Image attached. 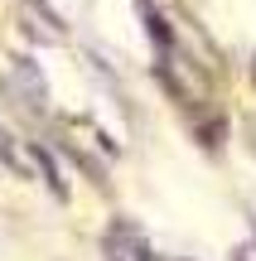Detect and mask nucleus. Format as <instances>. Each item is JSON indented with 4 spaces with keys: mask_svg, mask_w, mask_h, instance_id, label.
Wrapping results in <instances>:
<instances>
[{
    "mask_svg": "<svg viewBox=\"0 0 256 261\" xmlns=\"http://www.w3.org/2000/svg\"><path fill=\"white\" fill-rule=\"evenodd\" d=\"M106 261H150V247H145V237H140V227L135 223H111L106 227Z\"/></svg>",
    "mask_w": 256,
    "mask_h": 261,
    "instance_id": "nucleus-1",
    "label": "nucleus"
},
{
    "mask_svg": "<svg viewBox=\"0 0 256 261\" xmlns=\"http://www.w3.org/2000/svg\"><path fill=\"white\" fill-rule=\"evenodd\" d=\"M0 165L5 169H24V160H19V150H15V140H10L5 126H0Z\"/></svg>",
    "mask_w": 256,
    "mask_h": 261,
    "instance_id": "nucleus-2",
    "label": "nucleus"
},
{
    "mask_svg": "<svg viewBox=\"0 0 256 261\" xmlns=\"http://www.w3.org/2000/svg\"><path fill=\"white\" fill-rule=\"evenodd\" d=\"M34 160H39V169H44V179L53 184V194H63V179H58V169H53V160L44 155V150H34Z\"/></svg>",
    "mask_w": 256,
    "mask_h": 261,
    "instance_id": "nucleus-3",
    "label": "nucleus"
}]
</instances>
